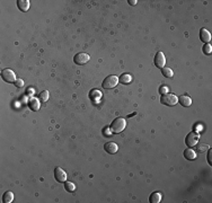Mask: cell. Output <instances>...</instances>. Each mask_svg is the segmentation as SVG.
Here are the masks:
<instances>
[{
	"instance_id": "6da1fadb",
	"label": "cell",
	"mask_w": 212,
	"mask_h": 203,
	"mask_svg": "<svg viewBox=\"0 0 212 203\" xmlns=\"http://www.w3.org/2000/svg\"><path fill=\"white\" fill-rule=\"evenodd\" d=\"M126 127V121L123 117H117L111 124V131L114 133H121Z\"/></svg>"
},
{
	"instance_id": "7a4b0ae2",
	"label": "cell",
	"mask_w": 212,
	"mask_h": 203,
	"mask_svg": "<svg viewBox=\"0 0 212 203\" xmlns=\"http://www.w3.org/2000/svg\"><path fill=\"white\" fill-rule=\"evenodd\" d=\"M160 103L167 106H174L178 103V97L174 94H164L160 97Z\"/></svg>"
},
{
	"instance_id": "3957f363",
	"label": "cell",
	"mask_w": 212,
	"mask_h": 203,
	"mask_svg": "<svg viewBox=\"0 0 212 203\" xmlns=\"http://www.w3.org/2000/svg\"><path fill=\"white\" fill-rule=\"evenodd\" d=\"M117 84H119V78L116 76L111 75V76H108L105 78L102 86H103V88H105V89H112V88H115Z\"/></svg>"
},
{
	"instance_id": "277c9868",
	"label": "cell",
	"mask_w": 212,
	"mask_h": 203,
	"mask_svg": "<svg viewBox=\"0 0 212 203\" xmlns=\"http://www.w3.org/2000/svg\"><path fill=\"white\" fill-rule=\"evenodd\" d=\"M199 139H200V135L196 132H190L187 135H186V139H185V144L187 147H195L197 142H199Z\"/></svg>"
},
{
	"instance_id": "5b68a950",
	"label": "cell",
	"mask_w": 212,
	"mask_h": 203,
	"mask_svg": "<svg viewBox=\"0 0 212 203\" xmlns=\"http://www.w3.org/2000/svg\"><path fill=\"white\" fill-rule=\"evenodd\" d=\"M1 77L7 83H15L17 80L16 75H15V72L12 71V69H4L2 72H1Z\"/></svg>"
},
{
	"instance_id": "8992f818",
	"label": "cell",
	"mask_w": 212,
	"mask_h": 203,
	"mask_svg": "<svg viewBox=\"0 0 212 203\" xmlns=\"http://www.w3.org/2000/svg\"><path fill=\"white\" fill-rule=\"evenodd\" d=\"M89 59H90V56H89L87 53H78V54L75 56L73 61H75V63L78 64V66H84V64H86L88 62Z\"/></svg>"
},
{
	"instance_id": "52a82bcc",
	"label": "cell",
	"mask_w": 212,
	"mask_h": 203,
	"mask_svg": "<svg viewBox=\"0 0 212 203\" xmlns=\"http://www.w3.org/2000/svg\"><path fill=\"white\" fill-rule=\"evenodd\" d=\"M54 177L59 183H64L67 181V173L61 167H56L54 169Z\"/></svg>"
},
{
	"instance_id": "ba28073f",
	"label": "cell",
	"mask_w": 212,
	"mask_h": 203,
	"mask_svg": "<svg viewBox=\"0 0 212 203\" xmlns=\"http://www.w3.org/2000/svg\"><path fill=\"white\" fill-rule=\"evenodd\" d=\"M153 62H155V66L157 68H164V66L166 64V58H165L164 53L163 52H157Z\"/></svg>"
},
{
	"instance_id": "9c48e42d",
	"label": "cell",
	"mask_w": 212,
	"mask_h": 203,
	"mask_svg": "<svg viewBox=\"0 0 212 203\" xmlns=\"http://www.w3.org/2000/svg\"><path fill=\"white\" fill-rule=\"evenodd\" d=\"M200 39L204 44H207L211 41V34H210V32H209L208 29H205V28H201L200 29Z\"/></svg>"
},
{
	"instance_id": "30bf717a",
	"label": "cell",
	"mask_w": 212,
	"mask_h": 203,
	"mask_svg": "<svg viewBox=\"0 0 212 203\" xmlns=\"http://www.w3.org/2000/svg\"><path fill=\"white\" fill-rule=\"evenodd\" d=\"M178 103H180L182 106H184V107H188V106L192 105V100H191V97L187 95H180V97H178Z\"/></svg>"
},
{
	"instance_id": "8fae6325",
	"label": "cell",
	"mask_w": 212,
	"mask_h": 203,
	"mask_svg": "<svg viewBox=\"0 0 212 203\" xmlns=\"http://www.w3.org/2000/svg\"><path fill=\"white\" fill-rule=\"evenodd\" d=\"M104 149L106 152L113 155V154H115V152L119 150V147H117V144H116L115 142H107V144H105Z\"/></svg>"
},
{
	"instance_id": "7c38bea8",
	"label": "cell",
	"mask_w": 212,
	"mask_h": 203,
	"mask_svg": "<svg viewBox=\"0 0 212 203\" xmlns=\"http://www.w3.org/2000/svg\"><path fill=\"white\" fill-rule=\"evenodd\" d=\"M100 97H102V93H100L98 89H93L92 92L89 93V98H90L94 103H97V102L100 100Z\"/></svg>"
},
{
	"instance_id": "4fadbf2b",
	"label": "cell",
	"mask_w": 212,
	"mask_h": 203,
	"mask_svg": "<svg viewBox=\"0 0 212 203\" xmlns=\"http://www.w3.org/2000/svg\"><path fill=\"white\" fill-rule=\"evenodd\" d=\"M17 6L19 8L20 12H27L29 9V1L28 0H18L17 1Z\"/></svg>"
},
{
	"instance_id": "5bb4252c",
	"label": "cell",
	"mask_w": 212,
	"mask_h": 203,
	"mask_svg": "<svg viewBox=\"0 0 212 203\" xmlns=\"http://www.w3.org/2000/svg\"><path fill=\"white\" fill-rule=\"evenodd\" d=\"M184 157L188 160H194L196 159V152L193 149H186L184 151Z\"/></svg>"
},
{
	"instance_id": "9a60e30c",
	"label": "cell",
	"mask_w": 212,
	"mask_h": 203,
	"mask_svg": "<svg viewBox=\"0 0 212 203\" xmlns=\"http://www.w3.org/2000/svg\"><path fill=\"white\" fill-rule=\"evenodd\" d=\"M119 80L121 81V84L128 85V84H130V83L132 81V76H131V75H129V73H124V75H122V76L119 78Z\"/></svg>"
},
{
	"instance_id": "2e32d148",
	"label": "cell",
	"mask_w": 212,
	"mask_h": 203,
	"mask_svg": "<svg viewBox=\"0 0 212 203\" xmlns=\"http://www.w3.org/2000/svg\"><path fill=\"white\" fill-rule=\"evenodd\" d=\"M149 201L151 203H159L160 201H161V194H160L159 192H153V193L150 195Z\"/></svg>"
},
{
	"instance_id": "e0dca14e",
	"label": "cell",
	"mask_w": 212,
	"mask_h": 203,
	"mask_svg": "<svg viewBox=\"0 0 212 203\" xmlns=\"http://www.w3.org/2000/svg\"><path fill=\"white\" fill-rule=\"evenodd\" d=\"M40 106H41V104L37 98H32V100H29V107H31V110H33V111H39V110H40Z\"/></svg>"
},
{
	"instance_id": "ac0fdd59",
	"label": "cell",
	"mask_w": 212,
	"mask_h": 203,
	"mask_svg": "<svg viewBox=\"0 0 212 203\" xmlns=\"http://www.w3.org/2000/svg\"><path fill=\"white\" fill-rule=\"evenodd\" d=\"M2 201L5 203H12L14 201V194H12V192L10 191L6 192L4 194V196H2Z\"/></svg>"
},
{
	"instance_id": "d6986e66",
	"label": "cell",
	"mask_w": 212,
	"mask_h": 203,
	"mask_svg": "<svg viewBox=\"0 0 212 203\" xmlns=\"http://www.w3.org/2000/svg\"><path fill=\"white\" fill-rule=\"evenodd\" d=\"M161 73H163V76L166 77V78H172V77L174 76V72H173V70L170 69V68H168V67L161 68Z\"/></svg>"
},
{
	"instance_id": "ffe728a7",
	"label": "cell",
	"mask_w": 212,
	"mask_h": 203,
	"mask_svg": "<svg viewBox=\"0 0 212 203\" xmlns=\"http://www.w3.org/2000/svg\"><path fill=\"white\" fill-rule=\"evenodd\" d=\"M64 188L67 190L68 192H73L75 191V188H76V186H75V184L71 183V182H64Z\"/></svg>"
},
{
	"instance_id": "44dd1931",
	"label": "cell",
	"mask_w": 212,
	"mask_h": 203,
	"mask_svg": "<svg viewBox=\"0 0 212 203\" xmlns=\"http://www.w3.org/2000/svg\"><path fill=\"white\" fill-rule=\"evenodd\" d=\"M202 51H203L204 54H207V56H210L211 54V52H212V46H211V44H204V46L203 49H202Z\"/></svg>"
},
{
	"instance_id": "7402d4cb",
	"label": "cell",
	"mask_w": 212,
	"mask_h": 203,
	"mask_svg": "<svg viewBox=\"0 0 212 203\" xmlns=\"http://www.w3.org/2000/svg\"><path fill=\"white\" fill-rule=\"evenodd\" d=\"M207 149H209V146L208 144H196V150H197V152H205V150Z\"/></svg>"
},
{
	"instance_id": "603a6c76",
	"label": "cell",
	"mask_w": 212,
	"mask_h": 203,
	"mask_svg": "<svg viewBox=\"0 0 212 203\" xmlns=\"http://www.w3.org/2000/svg\"><path fill=\"white\" fill-rule=\"evenodd\" d=\"M49 100V92L48 90H43V92L40 94V100L41 102H46Z\"/></svg>"
},
{
	"instance_id": "cb8c5ba5",
	"label": "cell",
	"mask_w": 212,
	"mask_h": 203,
	"mask_svg": "<svg viewBox=\"0 0 212 203\" xmlns=\"http://www.w3.org/2000/svg\"><path fill=\"white\" fill-rule=\"evenodd\" d=\"M15 85H16V87L22 88V87H24V81L22 79H17L16 81H15Z\"/></svg>"
},
{
	"instance_id": "d4e9b609",
	"label": "cell",
	"mask_w": 212,
	"mask_h": 203,
	"mask_svg": "<svg viewBox=\"0 0 212 203\" xmlns=\"http://www.w3.org/2000/svg\"><path fill=\"white\" fill-rule=\"evenodd\" d=\"M208 161L210 165H212V150L211 149H209V152H208Z\"/></svg>"
},
{
	"instance_id": "484cf974",
	"label": "cell",
	"mask_w": 212,
	"mask_h": 203,
	"mask_svg": "<svg viewBox=\"0 0 212 203\" xmlns=\"http://www.w3.org/2000/svg\"><path fill=\"white\" fill-rule=\"evenodd\" d=\"M129 4L131 6H134V5H136V0H129Z\"/></svg>"
},
{
	"instance_id": "4316f807",
	"label": "cell",
	"mask_w": 212,
	"mask_h": 203,
	"mask_svg": "<svg viewBox=\"0 0 212 203\" xmlns=\"http://www.w3.org/2000/svg\"><path fill=\"white\" fill-rule=\"evenodd\" d=\"M160 92H161V94L164 95V94H166V92H167V88H166V87H163L161 89H160Z\"/></svg>"
},
{
	"instance_id": "83f0119b",
	"label": "cell",
	"mask_w": 212,
	"mask_h": 203,
	"mask_svg": "<svg viewBox=\"0 0 212 203\" xmlns=\"http://www.w3.org/2000/svg\"><path fill=\"white\" fill-rule=\"evenodd\" d=\"M111 132H112V131H108V130H105L104 133H105V134H111Z\"/></svg>"
}]
</instances>
